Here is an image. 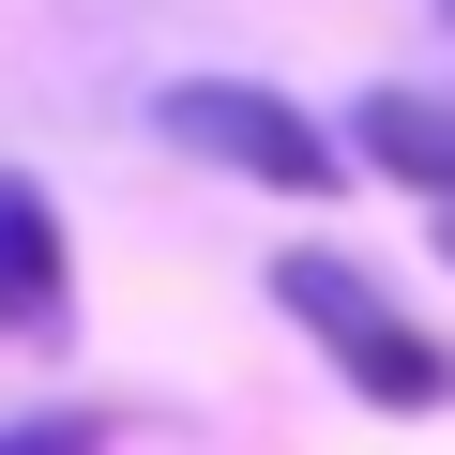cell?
I'll return each mask as SVG.
<instances>
[{
    "instance_id": "2",
    "label": "cell",
    "mask_w": 455,
    "mask_h": 455,
    "mask_svg": "<svg viewBox=\"0 0 455 455\" xmlns=\"http://www.w3.org/2000/svg\"><path fill=\"white\" fill-rule=\"evenodd\" d=\"M152 137L243 167V182H289V197H334V182H349V152H334L289 92H259V76H167V92H152Z\"/></svg>"
},
{
    "instance_id": "7",
    "label": "cell",
    "mask_w": 455,
    "mask_h": 455,
    "mask_svg": "<svg viewBox=\"0 0 455 455\" xmlns=\"http://www.w3.org/2000/svg\"><path fill=\"white\" fill-rule=\"evenodd\" d=\"M440 16H455V0H440Z\"/></svg>"
},
{
    "instance_id": "4",
    "label": "cell",
    "mask_w": 455,
    "mask_h": 455,
    "mask_svg": "<svg viewBox=\"0 0 455 455\" xmlns=\"http://www.w3.org/2000/svg\"><path fill=\"white\" fill-rule=\"evenodd\" d=\"M0 304H16L31 334H61V304H76V274H61V197H46L31 167H0Z\"/></svg>"
},
{
    "instance_id": "1",
    "label": "cell",
    "mask_w": 455,
    "mask_h": 455,
    "mask_svg": "<svg viewBox=\"0 0 455 455\" xmlns=\"http://www.w3.org/2000/svg\"><path fill=\"white\" fill-rule=\"evenodd\" d=\"M274 304L349 364V395H364V410H455V349H440L425 319H395V289H379L364 259L304 243V259H274Z\"/></svg>"
},
{
    "instance_id": "6",
    "label": "cell",
    "mask_w": 455,
    "mask_h": 455,
    "mask_svg": "<svg viewBox=\"0 0 455 455\" xmlns=\"http://www.w3.org/2000/svg\"><path fill=\"white\" fill-rule=\"evenodd\" d=\"M440 259H455V212H440Z\"/></svg>"
},
{
    "instance_id": "5",
    "label": "cell",
    "mask_w": 455,
    "mask_h": 455,
    "mask_svg": "<svg viewBox=\"0 0 455 455\" xmlns=\"http://www.w3.org/2000/svg\"><path fill=\"white\" fill-rule=\"evenodd\" d=\"M0 455H107V410H46V425H16Z\"/></svg>"
},
{
    "instance_id": "3",
    "label": "cell",
    "mask_w": 455,
    "mask_h": 455,
    "mask_svg": "<svg viewBox=\"0 0 455 455\" xmlns=\"http://www.w3.org/2000/svg\"><path fill=\"white\" fill-rule=\"evenodd\" d=\"M349 167H379V182H410V197H440V212H455V92L379 76V92L349 107Z\"/></svg>"
}]
</instances>
